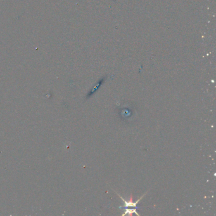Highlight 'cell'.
<instances>
[{
    "label": "cell",
    "instance_id": "cell-1",
    "mask_svg": "<svg viewBox=\"0 0 216 216\" xmlns=\"http://www.w3.org/2000/svg\"><path fill=\"white\" fill-rule=\"evenodd\" d=\"M119 197L122 200V201H123V202H124V207H136V205H137V203H138L139 202V201L142 198H143V196H141V197L138 200H137L136 201V202H132V196H131V200L129 201V202H127V201H126L123 198H122V196H120V195H119Z\"/></svg>",
    "mask_w": 216,
    "mask_h": 216
},
{
    "label": "cell",
    "instance_id": "cell-2",
    "mask_svg": "<svg viewBox=\"0 0 216 216\" xmlns=\"http://www.w3.org/2000/svg\"><path fill=\"white\" fill-rule=\"evenodd\" d=\"M132 213H135L136 214H137V215H139V214L137 213L136 210V209H126V211L124 212V213L122 214V215H124L126 214H129V215H132Z\"/></svg>",
    "mask_w": 216,
    "mask_h": 216
}]
</instances>
